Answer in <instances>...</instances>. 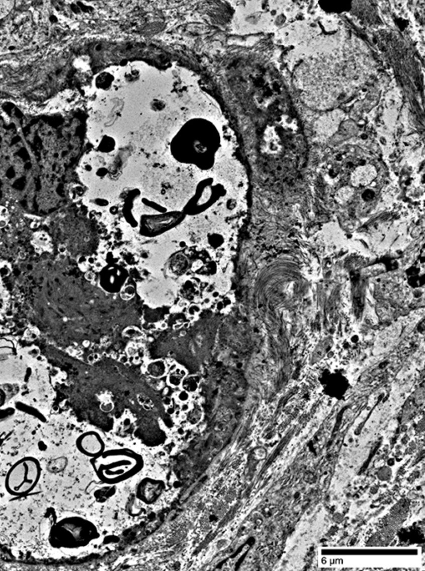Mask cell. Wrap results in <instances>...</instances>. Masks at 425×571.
Instances as JSON below:
<instances>
[{"mask_svg":"<svg viewBox=\"0 0 425 571\" xmlns=\"http://www.w3.org/2000/svg\"><path fill=\"white\" fill-rule=\"evenodd\" d=\"M79 446L88 453H97L101 449L100 441L95 434H85L79 442Z\"/></svg>","mask_w":425,"mask_h":571,"instance_id":"277c9868","label":"cell"},{"mask_svg":"<svg viewBox=\"0 0 425 571\" xmlns=\"http://www.w3.org/2000/svg\"><path fill=\"white\" fill-rule=\"evenodd\" d=\"M323 388L325 393L333 398H340L347 393L349 382L344 374L337 372H329L322 375Z\"/></svg>","mask_w":425,"mask_h":571,"instance_id":"7a4b0ae2","label":"cell"},{"mask_svg":"<svg viewBox=\"0 0 425 571\" xmlns=\"http://www.w3.org/2000/svg\"><path fill=\"white\" fill-rule=\"evenodd\" d=\"M352 189L348 188V187H346V188L342 189V190H339V191H338L337 195H336V198H337V200L338 201H339V202L343 203L346 202V201H347V200H349L350 198H351V196H352Z\"/></svg>","mask_w":425,"mask_h":571,"instance_id":"5b68a950","label":"cell"},{"mask_svg":"<svg viewBox=\"0 0 425 571\" xmlns=\"http://www.w3.org/2000/svg\"><path fill=\"white\" fill-rule=\"evenodd\" d=\"M376 176V170L371 165L361 166L355 170L352 175V182L354 186H366L371 183Z\"/></svg>","mask_w":425,"mask_h":571,"instance_id":"3957f363","label":"cell"},{"mask_svg":"<svg viewBox=\"0 0 425 571\" xmlns=\"http://www.w3.org/2000/svg\"><path fill=\"white\" fill-rule=\"evenodd\" d=\"M40 477L39 464L33 458H24L15 463L6 477V488L15 495L28 493Z\"/></svg>","mask_w":425,"mask_h":571,"instance_id":"6da1fadb","label":"cell"},{"mask_svg":"<svg viewBox=\"0 0 425 571\" xmlns=\"http://www.w3.org/2000/svg\"><path fill=\"white\" fill-rule=\"evenodd\" d=\"M58 250H59L60 253H64L65 251H66V247H65L64 245H60L59 247H58Z\"/></svg>","mask_w":425,"mask_h":571,"instance_id":"8992f818","label":"cell"}]
</instances>
